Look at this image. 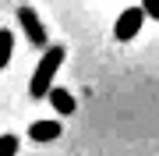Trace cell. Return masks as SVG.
I'll list each match as a JSON object with an SVG mask.
<instances>
[{
	"label": "cell",
	"instance_id": "cell-6",
	"mask_svg": "<svg viewBox=\"0 0 159 156\" xmlns=\"http://www.w3.org/2000/svg\"><path fill=\"white\" fill-rule=\"evenodd\" d=\"M11 53H14V32L11 29H0V68H7Z\"/></svg>",
	"mask_w": 159,
	"mask_h": 156
},
{
	"label": "cell",
	"instance_id": "cell-2",
	"mask_svg": "<svg viewBox=\"0 0 159 156\" xmlns=\"http://www.w3.org/2000/svg\"><path fill=\"white\" fill-rule=\"evenodd\" d=\"M18 25H21V32H25V39L32 43V46H43L46 50V25H43V18L35 14V7H18Z\"/></svg>",
	"mask_w": 159,
	"mask_h": 156
},
{
	"label": "cell",
	"instance_id": "cell-7",
	"mask_svg": "<svg viewBox=\"0 0 159 156\" xmlns=\"http://www.w3.org/2000/svg\"><path fill=\"white\" fill-rule=\"evenodd\" d=\"M18 135H0V156H14L18 153Z\"/></svg>",
	"mask_w": 159,
	"mask_h": 156
},
{
	"label": "cell",
	"instance_id": "cell-4",
	"mask_svg": "<svg viewBox=\"0 0 159 156\" xmlns=\"http://www.w3.org/2000/svg\"><path fill=\"white\" fill-rule=\"evenodd\" d=\"M46 99L53 103V110H57L60 117H67V114H74V110H78V99H74V96L67 92V89H60V85H50Z\"/></svg>",
	"mask_w": 159,
	"mask_h": 156
},
{
	"label": "cell",
	"instance_id": "cell-1",
	"mask_svg": "<svg viewBox=\"0 0 159 156\" xmlns=\"http://www.w3.org/2000/svg\"><path fill=\"white\" fill-rule=\"evenodd\" d=\"M64 57H67V50H64V46H46L43 60L35 64L32 82H29V92H32V99H46V92H50V85H53V78H57V71H60Z\"/></svg>",
	"mask_w": 159,
	"mask_h": 156
},
{
	"label": "cell",
	"instance_id": "cell-8",
	"mask_svg": "<svg viewBox=\"0 0 159 156\" xmlns=\"http://www.w3.org/2000/svg\"><path fill=\"white\" fill-rule=\"evenodd\" d=\"M142 11H145L148 18H156V21H159V0H142Z\"/></svg>",
	"mask_w": 159,
	"mask_h": 156
},
{
	"label": "cell",
	"instance_id": "cell-3",
	"mask_svg": "<svg viewBox=\"0 0 159 156\" xmlns=\"http://www.w3.org/2000/svg\"><path fill=\"white\" fill-rule=\"evenodd\" d=\"M142 21H145V11L142 7H127V11H120L117 25H113V35L120 43H131L138 32H142Z\"/></svg>",
	"mask_w": 159,
	"mask_h": 156
},
{
	"label": "cell",
	"instance_id": "cell-5",
	"mask_svg": "<svg viewBox=\"0 0 159 156\" xmlns=\"http://www.w3.org/2000/svg\"><path fill=\"white\" fill-rule=\"evenodd\" d=\"M29 135H32V142H53V139H60V124L57 121H32Z\"/></svg>",
	"mask_w": 159,
	"mask_h": 156
}]
</instances>
